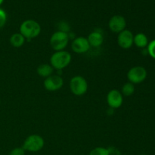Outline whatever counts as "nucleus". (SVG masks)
Instances as JSON below:
<instances>
[{
	"instance_id": "0eeeda50",
	"label": "nucleus",
	"mask_w": 155,
	"mask_h": 155,
	"mask_svg": "<svg viewBox=\"0 0 155 155\" xmlns=\"http://www.w3.org/2000/svg\"><path fill=\"white\" fill-rule=\"evenodd\" d=\"M63 85V79L58 75H51L44 80V87L49 92H55L59 90Z\"/></svg>"
},
{
	"instance_id": "6e6552de",
	"label": "nucleus",
	"mask_w": 155,
	"mask_h": 155,
	"mask_svg": "<svg viewBox=\"0 0 155 155\" xmlns=\"http://www.w3.org/2000/svg\"><path fill=\"white\" fill-rule=\"evenodd\" d=\"M133 33L129 30H124L119 33L117 36V43L120 47L124 49H128L131 48L133 44Z\"/></svg>"
},
{
	"instance_id": "4468645a",
	"label": "nucleus",
	"mask_w": 155,
	"mask_h": 155,
	"mask_svg": "<svg viewBox=\"0 0 155 155\" xmlns=\"http://www.w3.org/2000/svg\"><path fill=\"white\" fill-rule=\"evenodd\" d=\"M53 69L54 68L51 67V64H43L38 67L37 68V74H39L40 77H50L52 75Z\"/></svg>"
},
{
	"instance_id": "f3484780",
	"label": "nucleus",
	"mask_w": 155,
	"mask_h": 155,
	"mask_svg": "<svg viewBox=\"0 0 155 155\" xmlns=\"http://www.w3.org/2000/svg\"><path fill=\"white\" fill-rule=\"evenodd\" d=\"M89 155H110L108 148L104 147H97L94 148L89 153Z\"/></svg>"
},
{
	"instance_id": "a211bd4d",
	"label": "nucleus",
	"mask_w": 155,
	"mask_h": 155,
	"mask_svg": "<svg viewBox=\"0 0 155 155\" xmlns=\"http://www.w3.org/2000/svg\"><path fill=\"white\" fill-rule=\"evenodd\" d=\"M147 51H148V54L151 58L155 59V39L151 41L148 43V48H147Z\"/></svg>"
},
{
	"instance_id": "6ab92c4d",
	"label": "nucleus",
	"mask_w": 155,
	"mask_h": 155,
	"mask_svg": "<svg viewBox=\"0 0 155 155\" xmlns=\"http://www.w3.org/2000/svg\"><path fill=\"white\" fill-rule=\"evenodd\" d=\"M8 155H25V151L22 147H18L12 149Z\"/></svg>"
},
{
	"instance_id": "ddd939ff",
	"label": "nucleus",
	"mask_w": 155,
	"mask_h": 155,
	"mask_svg": "<svg viewBox=\"0 0 155 155\" xmlns=\"http://www.w3.org/2000/svg\"><path fill=\"white\" fill-rule=\"evenodd\" d=\"M133 43L139 48H145L148 45V37L142 33H137L136 36H134Z\"/></svg>"
},
{
	"instance_id": "f257e3e1",
	"label": "nucleus",
	"mask_w": 155,
	"mask_h": 155,
	"mask_svg": "<svg viewBox=\"0 0 155 155\" xmlns=\"http://www.w3.org/2000/svg\"><path fill=\"white\" fill-rule=\"evenodd\" d=\"M40 33V25L33 20H27L20 26V33L22 34L25 39H31L37 37Z\"/></svg>"
},
{
	"instance_id": "4be33fe9",
	"label": "nucleus",
	"mask_w": 155,
	"mask_h": 155,
	"mask_svg": "<svg viewBox=\"0 0 155 155\" xmlns=\"http://www.w3.org/2000/svg\"><path fill=\"white\" fill-rule=\"evenodd\" d=\"M3 1H4V0H0V5H2V4Z\"/></svg>"
},
{
	"instance_id": "39448f33",
	"label": "nucleus",
	"mask_w": 155,
	"mask_h": 155,
	"mask_svg": "<svg viewBox=\"0 0 155 155\" xmlns=\"http://www.w3.org/2000/svg\"><path fill=\"white\" fill-rule=\"evenodd\" d=\"M70 89L72 93L77 96L83 95L88 90V83L82 76H75L70 82Z\"/></svg>"
},
{
	"instance_id": "20e7f679",
	"label": "nucleus",
	"mask_w": 155,
	"mask_h": 155,
	"mask_svg": "<svg viewBox=\"0 0 155 155\" xmlns=\"http://www.w3.org/2000/svg\"><path fill=\"white\" fill-rule=\"evenodd\" d=\"M69 42V36L68 33L63 31H57L52 34L50 38V45L56 51H62L66 48Z\"/></svg>"
},
{
	"instance_id": "7ed1b4c3",
	"label": "nucleus",
	"mask_w": 155,
	"mask_h": 155,
	"mask_svg": "<svg viewBox=\"0 0 155 155\" xmlns=\"http://www.w3.org/2000/svg\"><path fill=\"white\" fill-rule=\"evenodd\" d=\"M45 145V142L42 136L39 135H31L29 136L24 141L23 147L24 151L30 152H38L41 151Z\"/></svg>"
},
{
	"instance_id": "2eb2a0df",
	"label": "nucleus",
	"mask_w": 155,
	"mask_h": 155,
	"mask_svg": "<svg viewBox=\"0 0 155 155\" xmlns=\"http://www.w3.org/2000/svg\"><path fill=\"white\" fill-rule=\"evenodd\" d=\"M24 42H25V38L20 33H14L10 38L11 45L15 48H19V47L22 46Z\"/></svg>"
},
{
	"instance_id": "f8f14e48",
	"label": "nucleus",
	"mask_w": 155,
	"mask_h": 155,
	"mask_svg": "<svg viewBox=\"0 0 155 155\" xmlns=\"http://www.w3.org/2000/svg\"><path fill=\"white\" fill-rule=\"evenodd\" d=\"M90 46L99 47L103 43V36L99 32L94 31L89 35L87 38Z\"/></svg>"
},
{
	"instance_id": "412c9836",
	"label": "nucleus",
	"mask_w": 155,
	"mask_h": 155,
	"mask_svg": "<svg viewBox=\"0 0 155 155\" xmlns=\"http://www.w3.org/2000/svg\"><path fill=\"white\" fill-rule=\"evenodd\" d=\"M109 154L110 155H121L120 151H118L117 149H116L115 148H109Z\"/></svg>"
},
{
	"instance_id": "9b49d317",
	"label": "nucleus",
	"mask_w": 155,
	"mask_h": 155,
	"mask_svg": "<svg viewBox=\"0 0 155 155\" xmlns=\"http://www.w3.org/2000/svg\"><path fill=\"white\" fill-rule=\"evenodd\" d=\"M90 47L87 38L83 37V36L76 38L71 44L72 50L77 54H83V53L87 52Z\"/></svg>"
},
{
	"instance_id": "aec40b11",
	"label": "nucleus",
	"mask_w": 155,
	"mask_h": 155,
	"mask_svg": "<svg viewBox=\"0 0 155 155\" xmlns=\"http://www.w3.org/2000/svg\"><path fill=\"white\" fill-rule=\"evenodd\" d=\"M6 20H7V16L5 12L0 8V28H2L5 24Z\"/></svg>"
},
{
	"instance_id": "423d86ee",
	"label": "nucleus",
	"mask_w": 155,
	"mask_h": 155,
	"mask_svg": "<svg viewBox=\"0 0 155 155\" xmlns=\"http://www.w3.org/2000/svg\"><path fill=\"white\" fill-rule=\"evenodd\" d=\"M146 77L147 71L142 66L133 67L127 73V78L130 83L133 84H139L142 83Z\"/></svg>"
},
{
	"instance_id": "dca6fc26",
	"label": "nucleus",
	"mask_w": 155,
	"mask_h": 155,
	"mask_svg": "<svg viewBox=\"0 0 155 155\" xmlns=\"http://www.w3.org/2000/svg\"><path fill=\"white\" fill-rule=\"evenodd\" d=\"M135 92V86L133 83H127L123 86L122 87V92L121 94L124 95V96H130L133 95Z\"/></svg>"
},
{
	"instance_id": "9d476101",
	"label": "nucleus",
	"mask_w": 155,
	"mask_h": 155,
	"mask_svg": "<svg viewBox=\"0 0 155 155\" xmlns=\"http://www.w3.org/2000/svg\"><path fill=\"white\" fill-rule=\"evenodd\" d=\"M109 28L112 32L120 33L125 30L127 26V21L124 17L121 15H114L109 21Z\"/></svg>"
},
{
	"instance_id": "f03ea898",
	"label": "nucleus",
	"mask_w": 155,
	"mask_h": 155,
	"mask_svg": "<svg viewBox=\"0 0 155 155\" xmlns=\"http://www.w3.org/2000/svg\"><path fill=\"white\" fill-rule=\"evenodd\" d=\"M71 61V54L64 50L55 51L50 58L51 67L56 70L64 69L70 64Z\"/></svg>"
},
{
	"instance_id": "1a4fd4ad",
	"label": "nucleus",
	"mask_w": 155,
	"mask_h": 155,
	"mask_svg": "<svg viewBox=\"0 0 155 155\" xmlns=\"http://www.w3.org/2000/svg\"><path fill=\"white\" fill-rule=\"evenodd\" d=\"M124 101L123 95L117 89H112L107 95V102L109 107L113 109L119 108L121 107Z\"/></svg>"
}]
</instances>
